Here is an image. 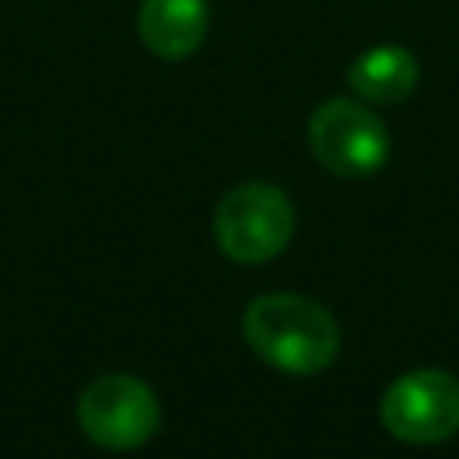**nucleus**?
<instances>
[{"label": "nucleus", "instance_id": "nucleus-1", "mask_svg": "<svg viewBox=\"0 0 459 459\" xmlns=\"http://www.w3.org/2000/svg\"><path fill=\"white\" fill-rule=\"evenodd\" d=\"M244 337L251 351L290 377L323 373L341 351L333 316L305 294H262L244 308Z\"/></svg>", "mask_w": 459, "mask_h": 459}, {"label": "nucleus", "instance_id": "nucleus-2", "mask_svg": "<svg viewBox=\"0 0 459 459\" xmlns=\"http://www.w3.org/2000/svg\"><path fill=\"white\" fill-rule=\"evenodd\" d=\"M294 237L290 197L273 183H240L215 208V244L240 265L276 258Z\"/></svg>", "mask_w": 459, "mask_h": 459}, {"label": "nucleus", "instance_id": "nucleus-3", "mask_svg": "<svg viewBox=\"0 0 459 459\" xmlns=\"http://www.w3.org/2000/svg\"><path fill=\"white\" fill-rule=\"evenodd\" d=\"M308 151L341 179H369L387 165L391 140L366 104L330 97L308 118Z\"/></svg>", "mask_w": 459, "mask_h": 459}, {"label": "nucleus", "instance_id": "nucleus-4", "mask_svg": "<svg viewBox=\"0 0 459 459\" xmlns=\"http://www.w3.org/2000/svg\"><path fill=\"white\" fill-rule=\"evenodd\" d=\"M82 434L111 452L147 445L161 427V405L154 391L129 373H100L90 380L75 405Z\"/></svg>", "mask_w": 459, "mask_h": 459}, {"label": "nucleus", "instance_id": "nucleus-5", "mask_svg": "<svg viewBox=\"0 0 459 459\" xmlns=\"http://www.w3.org/2000/svg\"><path fill=\"white\" fill-rule=\"evenodd\" d=\"M380 420L405 445H437L459 430V380L445 369H412L380 398Z\"/></svg>", "mask_w": 459, "mask_h": 459}, {"label": "nucleus", "instance_id": "nucleus-6", "mask_svg": "<svg viewBox=\"0 0 459 459\" xmlns=\"http://www.w3.org/2000/svg\"><path fill=\"white\" fill-rule=\"evenodd\" d=\"M136 32L154 57L183 61L208 36V0H143Z\"/></svg>", "mask_w": 459, "mask_h": 459}, {"label": "nucleus", "instance_id": "nucleus-7", "mask_svg": "<svg viewBox=\"0 0 459 459\" xmlns=\"http://www.w3.org/2000/svg\"><path fill=\"white\" fill-rule=\"evenodd\" d=\"M416 82H420L416 57L405 47H394V43L369 47L348 65L351 93L369 100V104H402V100L412 97Z\"/></svg>", "mask_w": 459, "mask_h": 459}]
</instances>
